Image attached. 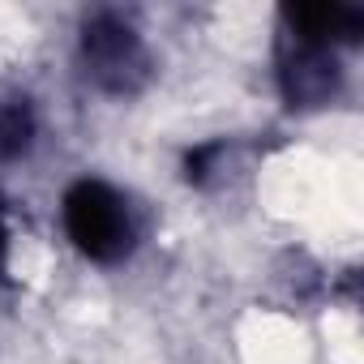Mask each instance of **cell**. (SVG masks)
<instances>
[{"label":"cell","instance_id":"cell-3","mask_svg":"<svg viewBox=\"0 0 364 364\" xmlns=\"http://www.w3.org/2000/svg\"><path fill=\"white\" fill-rule=\"evenodd\" d=\"M35 137V116L26 103H0V163L18 159Z\"/></svg>","mask_w":364,"mask_h":364},{"label":"cell","instance_id":"cell-2","mask_svg":"<svg viewBox=\"0 0 364 364\" xmlns=\"http://www.w3.org/2000/svg\"><path fill=\"white\" fill-rule=\"evenodd\" d=\"M82 56H86V73L112 95H133L146 82V65L150 60H146L141 35L116 14H99V18L86 22Z\"/></svg>","mask_w":364,"mask_h":364},{"label":"cell","instance_id":"cell-4","mask_svg":"<svg viewBox=\"0 0 364 364\" xmlns=\"http://www.w3.org/2000/svg\"><path fill=\"white\" fill-rule=\"evenodd\" d=\"M0 262H5V228H0Z\"/></svg>","mask_w":364,"mask_h":364},{"label":"cell","instance_id":"cell-1","mask_svg":"<svg viewBox=\"0 0 364 364\" xmlns=\"http://www.w3.org/2000/svg\"><path fill=\"white\" fill-rule=\"evenodd\" d=\"M65 232L90 262H120L133 249V215L103 180H77L65 193Z\"/></svg>","mask_w":364,"mask_h":364}]
</instances>
